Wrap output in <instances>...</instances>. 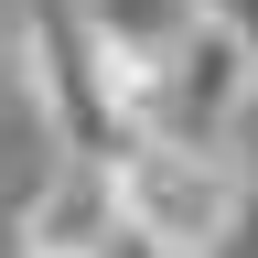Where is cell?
Returning a JSON list of instances; mask_svg holds the SVG:
<instances>
[{
    "mask_svg": "<svg viewBox=\"0 0 258 258\" xmlns=\"http://www.w3.org/2000/svg\"><path fill=\"white\" fill-rule=\"evenodd\" d=\"M11 64H22V108L32 129L64 151V161H118V118H108V86H97V54H86V32L64 0H43L22 32H11Z\"/></svg>",
    "mask_w": 258,
    "mask_h": 258,
    "instance_id": "cell-3",
    "label": "cell"
},
{
    "mask_svg": "<svg viewBox=\"0 0 258 258\" xmlns=\"http://www.w3.org/2000/svg\"><path fill=\"white\" fill-rule=\"evenodd\" d=\"M22 258H118V205L97 161H54L22 194Z\"/></svg>",
    "mask_w": 258,
    "mask_h": 258,
    "instance_id": "cell-4",
    "label": "cell"
},
{
    "mask_svg": "<svg viewBox=\"0 0 258 258\" xmlns=\"http://www.w3.org/2000/svg\"><path fill=\"white\" fill-rule=\"evenodd\" d=\"M247 118H258V54L237 43V22L205 11L161 54V76H151V140H172V151H237Z\"/></svg>",
    "mask_w": 258,
    "mask_h": 258,
    "instance_id": "cell-2",
    "label": "cell"
},
{
    "mask_svg": "<svg viewBox=\"0 0 258 258\" xmlns=\"http://www.w3.org/2000/svg\"><path fill=\"white\" fill-rule=\"evenodd\" d=\"M108 172V205L118 226L140 237L151 258H226L237 247V215H247V151H172V140H129Z\"/></svg>",
    "mask_w": 258,
    "mask_h": 258,
    "instance_id": "cell-1",
    "label": "cell"
}]
</instances>
